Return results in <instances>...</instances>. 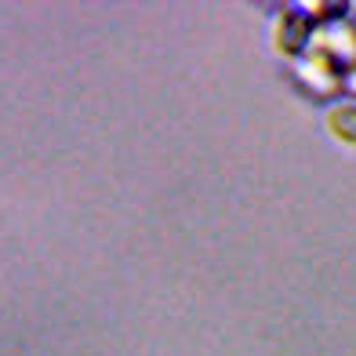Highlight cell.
I'll list each match as a JSON object with an SVG mask.
<instances>
[{"mask_svg": "<svg viewBox=\"0 0 356 356\" xmlns=\"http://www.w3.org/2000/svg\"><path fill=\"white\" fill-rule=\"evenodd\" d=\"M309 33H313V19L298 8L284 11L280 19V29H277V47L284 55H298L305 44H309Z\"/></svg>", "mask_w": 356, "mask_h": 356, "instance_id": "6da1fadb", "label": "cell"}, {"mask_svg": "<svg viewBox=\"0 0 356 356\" xmlns=\"http://www.w3.org/2000/svg\"><path fill=\"white\" fill-rule=\"evenodd\" d=\"M327 124H331V131L342 138V142L356 145V106H338V109H331Z\"/></svg>", "mask_w": 356, "mask_h": 356, "instance_id": "7a4b0ae2", "label": "cell"}]
</instances>
